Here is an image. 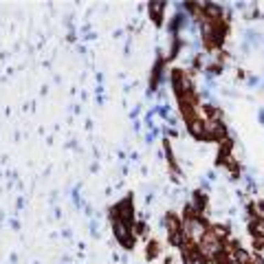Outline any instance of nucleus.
<instances>
[{
	"instance_id": "nucleus-1",
	"label": "nucleus",
	"mask_w": 264,
	"mask_h": 264,
	"mask_svg": "<svg viewBox=\"0 0 264 264\" xmlns=\"http://www.w3.org/2000/svg\"><path fill=\"white\" fill-rule=\"evenodd\" d=\"M112 231H115V238L123 244L126 249H130L132 244H134V238H132V233H130V227L126 222H121L117 216H112Z\"/></svg>"
},
{
	"instance_id": "nucleus-2",
	"label": "nucleus",
	"mask_w": 264,
	"mask_h": 264,
	"mask_svg": "<svg viewBox=\"0 0 264 264\" xmlns=\"http://www.w3.org/2000/svg\"><path fill=\"white\" fill-rule=\"evenodd\" d=\"M189 128H192V132H194L196 137H200V134H203V123H200V121H192Z\"/></svg>"
},
{
	"instance_id": "nucleus-3",
	"label": "nucleus",
	"mask_w": 264,
	"mask_h": 264,
	"mask_svg": "<svg viewBox=\"0 0 264 264\" xmlns=\"http://www.w3.org/2000/svg\"><path fill=\"white\" fill-rule=\"evenodd\" d=\"M235 255H238V260H240V262H247V260H249V258H247V253H244V251H238Z\"/></svg>"
}]
</instances>
